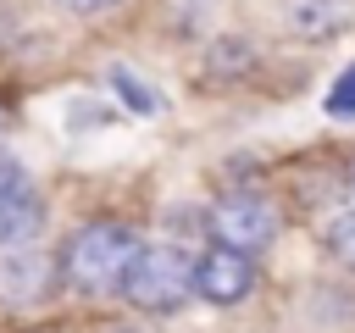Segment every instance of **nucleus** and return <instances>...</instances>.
<instances>
[{"mask_svg": "<svg viewBox=\"0 0 355 333\" xmlns=\"http://www.w3.org/2000/svg\"><path fill=\"white\" fill-rule=\"evenodd\" d=\"M133 255H139V239H133L128 222H89L61 250V272L78 289H111V283H122V272H128Z\"/></svg>", "mask_w": 355, "mask_h": 333, "instance_id": "f257e3e1", "label": "nucleus"}, {"mask_svg": "<svg viewBox=\"0 0 355 333\" xmlns=\"http://www.w3.org/2000/svg\"><path fill=\"white\" fill-rule=\"evenodd\" d=\"M122 294L139 305V311H178L189 294H194V261L172 244H155V250H139L122 272Z\"/></svg>", "mask_w": 355, "mask_h": 333, "instance_id": "f03ea898", "label": "nucleus"}, {"mask_svg": "<svg viewBox=\"0 0 355 333\" xmlns=\"http://www.w3.org/2000/svg\"><path fill=\"white\" fill-rule=\"evenodd\" d=\"M211 233L222 239V244H233V250H261L272 233H277V216H272V205L261 200V194H244V189H233V194H222L216 200V211H211Z\"/></svg>", "mask_w": 355, "mask_h": 333, "instance_id": "7ed1b4c3", "label": "nucleus"}, {"mask_svg": "<svg viewBox=\"0 0 355 333\" xmlns=\"http://www.w3.org/2000/svg\"><path fill=\"white\" fill-rule=\"evenodd\" d=\"M194 289H200L211 305H233V300H244V294L255 289V266H250L244 250L216 244V250H205V255L194 261Z\"/></svg>", "mask_w": 355, "mask_h": 333, "instance_id": "20e7f679", "label": "nucleus"}, {"mask_svg": "<svg viewBox=\"0 0 355 333\" xmlns=\"http://www.w3.org/2000/svg\"><path fill=\"white\" fill-rule=\"evenodd\" d=\"M39 233V194L17 161H0V244H28Z\"/></svg>", "mask_w": 355, "mask_h": 333, "instance_id": "39448f33", "label": "nucleus"}, {"mask_svg": "<svg viewBox=\"0 0 355 333\" xmlns=\"http://www.w3.org/2000/svg\"><path fill=\"white\" fill-rule=\"evenodd\" d=\"M283 22L300 39H327L349 22V0H283Z\"/></svg>", "mask_w": 355, "mask_h": 333, "instance_id": "423d86ee", "label": "nucleus"}, {"mask_svg": "<svg viewBox=\"0 0 355 333\" xmlns=\"http://www.w3.org/2000/svg\"><path fill=\"white\" fill-rule=\"evenodd\" d=\"M111 89H116V94L128 100V111H139V117H161V105H166V100H161L150 83H139L128 67H111Z\"/></svg>", "mask_w": 355, "mask_h": 333, "instance_id": "0eeeda50", "label": "nucleus"}, {"mask_svg": "<svg viewBox=\"0 0 355 333\" xmlns=\"http://www.w3.org/2000/svg\"><path fill=\"white\" fill-rule=\"evenodd\" d=\"M322 105H327V117L355 122V61H349V67L333 78V89H327V100H322Z\"/></svg>", "mask_w": 355, "mask_h": 333, "instance_id": "6e6552de", "label": "nucleus"}, {"mask_svg": "<svg viewBox=\"0 0 355 333\" xmlns=\"http://www.w3.org/2000/svg\"><path fill=\"white\" fill-rule=\"evenodd\" d=\"M327 250H333L344 266H355V211H349V216H338V222L327 228Z\"/></svg>", "mask_w": 355, "mask_h": 333, "instance_id": "1a4fd4ad", "label": "nucleus"}, {"mask_svg": "<svg viewBox=\"0 0 355 333\" xmlns=\"http://www.w3.org/2000/svg\"><path fill=\"white\" fill-rule=\"evenodd\" d=\"M61 6H67V11H83V17H89V11H105V6H116V0H61Z\"/></svg>", "mask_w": 355, "mask_h": 333, "instance_id": "9d476101", "label": "nucleus"}, {"mask_svg": "<svg viewBox=\"0 0 355 333\" xmlns=\"http://www.w3.org/2000/svg\"><path fill=\"white\" fill-rule=\"evenodd\" d=\"M349 189H355V161H349Z\"/></svg>", "mask_w": 355, "mask_h": 333, "instance_id": "9b49d317", "label": "nucleus"}]
</instances>
